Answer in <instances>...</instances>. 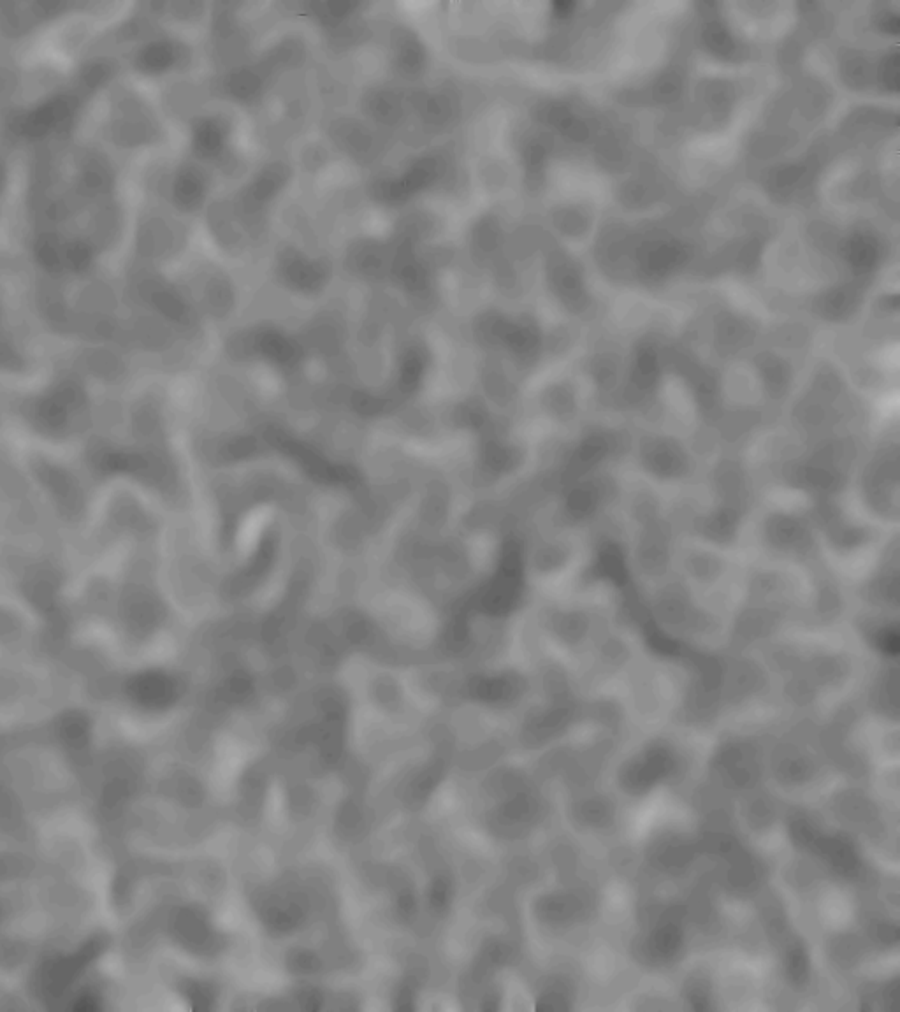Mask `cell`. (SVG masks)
I'll list each match as a JSON object with an SVG mask.
<instances>
[{"instance_id": "obj_1", "label": "cell", "mask_w": 900, "mask_h": 1012, "mask_svg": "<svg viewBox=\"0 0 900 1012\" xmlns=\"http://www.w3.org/2000/svg\"><path fill=\"white\" fill-rule=\"evenodd\" d=\"M677 765L679 759L670 745L654 744L646 751L640 752L630 763H626L619 777L626 791H630L632 795H640L653 789L658 782L674 775Z\"/></svg>"}, {"instance_id": "obj_2", "label": "cell", "mask_w": 900, "mask_h": 1012, "mask_svg": "<svg viewBox=\"0 0 900 1012\" xmlns=\"http://www.w3.org/2000/svg\"><path fill=\"white\" fill-rule=\"evenodd\" d=\"M684 937L681 926L674 921H667L656 926L642 944V955L649 956V962L667 963L679 955Z\"/></svg>"}, {"instance_id": "obj_3", "label": "cell", "mask_w": 900, "mask_h": 1012, "mask_svg": "<svg viewBox=\"0 0 900 1012\" xmlns=\"http://www.w3.org/2000/svg\"><path fill=\"white\" fill-rule=\"evenodd\" d=\"M175 684L167 677L162 675H145V677H139V679L132 682L131 693L136 702L150 707V709H159V707H166L169 703L175 700Z\"/></svg>"}, {"instance_id": "obj_4", "label": "cell", "mask_w": 900, "mask_h": 1012, "mask_svg": "<svg viewBox=\"0 0 900 1012\" xmlns=\"http://www.w3.org/2000/svg\"><path fill=\"white\" fill-rule=\"evenodd\" d=\"M588 912V898L582 897L581 893H563L556 897L549 898V902L542 909L544 918L556 926H567L568 923H575L584 918Z\"/></svg>"}, {"instance_id": "obj_5", "label": "cell", "mask_w": 900, "mask_h": 1012, "mask_svg": "<svg viewBox=\"0 0 900 1012\" xmlns=\"http://www.w3.org/2000/svg\"><path fill=\"white\" fill-rule=\"evenodd\" d=\"M450 893H452L450 882L447 879H443V877H438L433 882V886H431V904L438 907V909H442V907H445V904H449Z\"/></svg>"}]
</instances>
